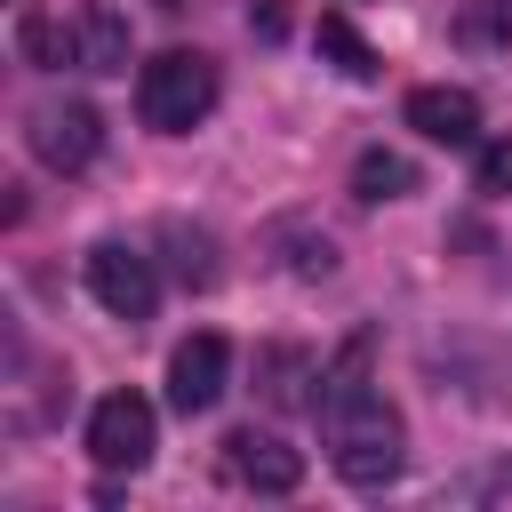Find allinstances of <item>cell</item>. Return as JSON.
I'll return each instance as SVG.
<instances>
[{"label":"cell","instance_id":"cell-1","mask_svg":"<svg viewBox=\"0 0 512 512\" xmlns=\"http://www.w3.org/2000/svg\"><path fill=\"white\" fill-rule=\"evenodd\" d=\"M320 424H328V464H336L352 488L400 480V464H408V424H400V408H392L384 392H352L344 408H320Z\"/></svg>","mask_w":512,"mask_h":512},{"label":"cell","instance_id":"cell-2","mask_svg":"<svg viewBox=\"0 0 512 512\" xmlns=\"http://www.w3.org/2000/svg\"><path fill=\"white\" fill-rule=\"evenodd\" d=\"M216 96H224V80L200 48H160L152 64H136V112L152 136H192L216 112Z\"/></svg>","mask_w":512,"mask_h":512},{"label":"cell","instance_id":"cell-3","mask_svg":"<svg viewBox=\"0 0 512 512\" xmlns=\"http://www.w3.org/2000/svg\"><path fill=\"white\" fill-rule=\"evenodd\" d=\"M24 144H32V160H40V168L80 176V168L104 152V112H96V104H80V96H48V104H32V112H24Z\"/></svg>","mask_w":512,"mask_h":512},{"label":"cell","instance_id":"cell-4","mask_svg":"<svg viewBox=\"0 0 512 512\" xmlns=\"http://www.w3.org/2000/svg\"><path fill=\"white\" fill-rule=\"evenodd\" d=\"M152 448H160V416H152L144 392H104V400L88 408V456H96L104 472H144Z\"/></svg>","mask_w":512,"mask_h":512},{"label":"cell","instance_id":"cell-5","mask_svg":"<svg viewBox=\"0 0 512 512\" xmlns=\"http://www.w3.org/2000/svg\"><path fill=\"white\" fill-rule=\"evenodd\" d=\"M88 296H96L112 320H152V304H160V272H152L144 248H128V240H96V248H88Z\"/></svg>","mask_w":512,"mask_h":512},{"label":"cell","instance_id":"cell-6","mask_svg":"<svg viewBox=\"0 0 512 512\" xmlns=\"http://www.w3.org/2000/svg\"><path fill=\"white\" fill-rule=\"evenodd\" d=\"M224 384H232V344L216 328H200V336H184L168 352V408L176 416H208L224 400Z\"/></svg>","mask_w":512,"mask_h":512},{"label":"cell","instance_id":"cell-7","mask_svg":"<svg viewBox=\"0 0 512 512\" xmlns=\"http://www.w3.org/2000/svg\"><path fill=\"white\" fill-rule=\"evenodd\" d=\"M224 472H232L240 488H256V496H288V488L304 480V448H288L280 432L240 424V432L224 440Z\"/></svg>","mask_w":512,"mask_h":512},{"label":"cell","instance_id":"cell-8","mask_svg":"<svg viewBox=\"0 0 512 512\" xmlns=\"http://www.w3.org/2000/svg\"><path fill=\"white\" fill-rule=\"evenodd\" d=\"M400 120H408L424 144H480V96H472V88H448V80L408 88Z\"/></svg>","mask_w":512,"mask_h":512},{"label":"cell","instance_id":"cell-9","mask_svg":"<svg viewBox=\"0 0 512 512\" xmlns=\"http://www.w3.org/2000/svg\"><path fill=\"white\" fill-rule=\"evenodd\" d=\"M72 48H80V72H128V16L112 0H88L72 16Z\"/></svg>","mask_w":512,"mask_h":512},{"label":"cell","instance_id":"cell-10","mask_svg":"<svg viewBox=\"0 0 512 512\" xmlns=\"http://www.w3.org/2000/svg\"><path fill=\"white\" fill-rule=\"evenodd\" d=\"M408 192H416V160H408V152L368 144V152L352 160V200H360V208H384V200H408Z\"/></svg>","mask_w":512,"mask_h":512},{"label":"cell","instance_id":"cell-11","mask_svg":"<svg viewBox=\"0 0 512 512\" xmlns=\"http://www.w3.org/2000/svg\"><path fill=\"white\" fill-rule=\"evenodd\" d=\"M256 376H264V400H272V408H296L304 384H320V368H312L304 344H272V352L256 360Z\"/></svg>","mask_w":512,"mask_h":512},{"label":"cell","instance_id":"cell-12","mask_svg":"<svg viewBox=\"0 0 512 512\" xmlns=\"http://www.w3.org/2000/svg\"><path fill=\"white\" fill-rule=\"evenodd\" d=\"M16 48H24V64H40V72H64V64H80V48H72V24H56V16H24V24H16Z\"/></svg>","mask_w":512,"mask_h":512},{"label":"cell","instance_id":"cell-13","mask_svg":"<svg viewBox=\"0 0 512 512\" xmlns=\"http://www.w3.org/2000/svg\"><path fill=\"white\" fill-rule=\"evenodd\" d=\"M312 40H320V56H328L344 80H376V48H368L344 16H320V32H312Z\"/></svg>","mask_w":512,"mask_h":512},{"label":"cell","instance_id":"cell-14","mask_svg":"<svg viewBox=\"0 0 512 512\" xmlns=\"http://www.w3.org/2000/svg\"><path fill=\"white\" fill-rule=\"evenodd\" d=\"M160 240L176 248V280L184 288H216V240L192 232V224H160Z\"/></svg>","mask_w":512,"mask_h":512},{"label":"cell","instance_id":"cell-15","mask_svg":"<svg viewBox=\"0 0 512 512\" xmlns=\"http://www.w3.org/2000/svg\"><path fill=\"white\" fill-rule=\"evenodd\" d=\"M456 40L464 48H512V0H464L456 8Z\"/></svg>","mask_w":512,"mask_h":512},{"label":"cell","instance_id":"cell-16","mask_svg":"<svg viewBox=\"0 0 512 512\" xmlns=\"http://www.w3.org/2000/svg\"><path fill=\"white\" fill-rule=\"evenodd\" d=\"M472 184H480V192H496V200L512 192V136H488V144H480V160H472Z\"/></svg>","mask_w":512,"mask_h":512}]
</instances>
